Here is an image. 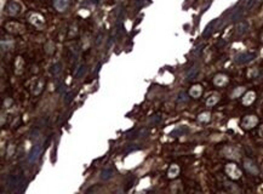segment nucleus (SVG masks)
<instances>
[{"mask_svg": "<svg viewBox=\"0 0 263 194\" xmlns=\"http://www.w3.org/2000/svg\"><path fill=\"white\" fill-rule=\"evenodd\" d=\"M201 92H203V89H201V86H199V85H195V86H193V87L190 89V95H192L194 98L200 97Z\"/></svg>", "mask_w": 263, "mask_h": 194, "instance_id": "nucleus-3", "label": "nucleus"}, {"mask_svg": "<svg viewBox=\"0 0 263 194\" xmlns=\"http://www.w3.org/2000/svg\"><path fill=\"white\" fill-rule=\"evenodd\" d=\"M178 166L177 165H173V166H171V169H170L169 171V176L170 177H176L178 175Z\"/></svg>", "mask_w": 263, "mask_h": 194, "instance_id": "nucleus-4", "label": "nucleus"}, {"mask_svg": "<svg viewBox=\"0 0 263 194\" xmlns=\"http://www.w3.org/2000/svg\"><path fill=\"white\" fill-rule=\"evenodd\" d=\"M226 172H227V175H228L232 180H239V178L241 177V175H243L241 170L238 168V165L233 164V163H232V164H228V165L226 166Z\"/></svg>", "mask_w": 263, "mask_h": 194, "instance_id": "nucleus-1", "label": "nucleus"}, {"mask_svg": "<svg viewBox=\"0 0 263 194\" xmlns=\"http://www.w3.org/2000/svg\"><path fill=\"white\" fill-rule=\"evenodd\" d=\"M258 134H260V135H261V136L263 137V124L261 125V126H260V130H258Z\"/></svg>", "mask_w": 263, "mask_h": 194, "instance_id": "nucleus-5", "label": "nucleus"}, {"mask_svg": "<svg viewBox=\"0 0 263 194\" xmlns=\"http://www.w3.org/2000/svg\"><path fill=\"white\" fill-rule=\"evenodd\" d=\"M257 123H258V120L255 115H246L241 123V125L244 129H252Z\"/></svg>", "mask_w": 263, "mask_h": 194, "instance_id": "nucleus-2", "label": "nucleus"}]
</instances>
